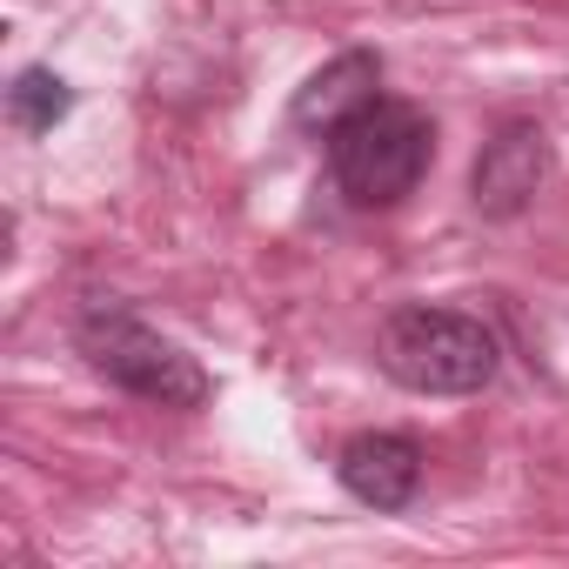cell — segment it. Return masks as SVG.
<instances>
[{
  "mask_svg": "<svg viewBox=\"0 0 569 569\" xmlns=\"http://www.w3.org/2000/svg\"><path fill=\"white\" fill-rule=\"evenodd\" d=\"M542 174H549V141H542V128L509 121V128L476 154L469 194H476V208H482L489 221H509V214H522V208L536 201Z\"/></svg>",
  "mask_w": 569,
  "mask_h": 569,
  "instance_id": "277c9868",
  "label": "cell"
},
{
  "mask_svg": "<svg viewBox=\"0 0 569 569\" xmlns=\"http://www.w3.org/2000/svg\"><path fill=\"white\" fill-rule=\"evenodd\" d=\"M436 161V128L409 101H369L329 134V174L356 208H396Z\"/></svg>",
  "mask_w": 569,
  "mask_h": 569,
  "instance_id": "6da1fadb",
  "label": "cell"
},
{
  "mask_svg": "<svg viewBox=\"0 0 569 569\" xmlns=\"http://www.w3.org/2000/svg\"><path fill=\"white\" fill-rule=\"evenodd\" d=\"M81 356L128 396L141 402H161V409H201L208 402V376L188 349H174L168 336H154L148 322H134L128 309H88L81 329H74Z\"/></svg>",
  "mask_w": 569,
  "mask_h": 569,
  "instance_id": "3957f363",
  "label": "cell"
},
{
  "mask_svg": "<svg viewBox=\"0 0 569 569\" xmlns=\"http://www.w3.org/2000/svg\"><path fill=\"white\" fill-rule=\"evenodd\" d=\"M342 489L369 509H402L422 482V449L409 436H389V429H369L342 449Z\"/></svg>",
  "mask_w": 569,
  "mask_h": 569,
  "instance_id": "5b68a950",
  "label": "cell"
},
{
  "mask_svg": "<svg viewBox=\"0 0 569 569\" xmlns=\"http://www.w3.org/2000/svg\"><path fill=\"white\" fill-rule=\"evenodd\" d=\"M376 356L416 396H476L496 382V336L456 309H396Z\"/></svg>",
  "mask_w": 569,
  "mask_h": 569,
  "instance_id": "7a4b0ae2",
  "label": "cell"
},
{
  "mask_svg": "<svg viewBox=\"0 0 569 569\" xmlns=\"http://www.w3.org/2000/svg\"><path fill=\"white\" fill-rule=\"evenodd\" d=\"M68 108H74V94H68V81H61L54 68H28V74H14V88H8V114H14L21 134H48Z\"/></svg>",
  "mask_w": 569,
  "mask_h": 569,
  "instance_id": "52a82bcc",
  "label": "cell"
},
{
  "mask_svg": "<svg viewBox=\"0 0 569 569\" xmlns=\"http://www.w3.org/2000/svg\"><path fill=\"white\" fill-rule=\"evenodd\" d=\"M382 88V61L376 54H336L329 68H316L296 94V128L309 134H336L349 114H362Z\"/></svg>",
  "mask_w": 569,
  "mask_h": 569,
  "instance_id": "8992f818",
  "label": "cell"
}]
</instances>
